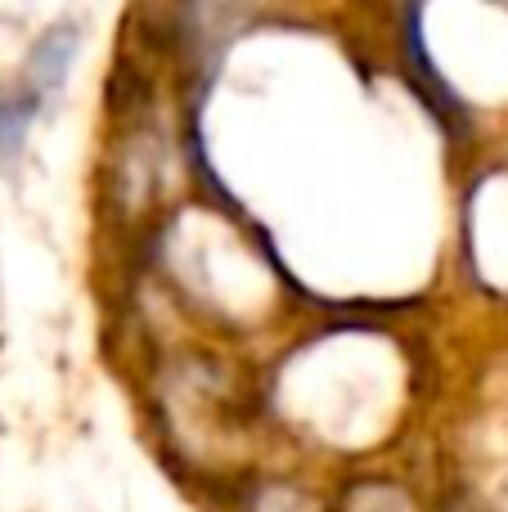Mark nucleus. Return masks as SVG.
Instances as JSON below:
<instances>
[{
	"label": "nucleus",
	"instance_id": "obj_2",
	"mask_svg": "<svg viewBox=\"0 0 508 512\" xmlns=\"http://www.w3.org/2000/svg\"><path fill=\"white\" fill-rule=\"evenodd\" d=\"M32 113H36V95H0V158L18 153Z\"/></svg>",
	"mask_w": 508,
	"mask_h": 512
},
{
	"label": "nucleus",
	"instance_id": "obj_1",
	"mask_svg": "<svg viewBox=\"0 0 508 512\" xmlns=\"http://www.w3.org/2000/svg\"><path fill=\"white\" fill-rule=\"evenodd\" d=\"M72 50H77V32H72V27H54V32L36 45L32 50V86H36V95L59 86L63 72H68V63H72Z\"/></svg>",
	"mask_w": 508,
	"mask_h": 512
}]
</instances>
